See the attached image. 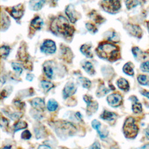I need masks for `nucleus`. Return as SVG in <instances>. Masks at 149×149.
Wrapping results in <instances>:
<instances>
[{"instance_id": "a18cd8bd", "label": "nucleus", "mask_w": 149, "mask_h": 149, "mask_svg": "<svg viewBox=\"0 0 149 149\" xmlns=\"http://www.w3.org/2000/svg\"><path fill=\"white\" fill-rule=\"evenodd\" d=\"M33 77H34V76L33 74H27V75L26 76L27 80H28L29 81H31L33 80Z\"/></svg>"}, {"instance_id": "423d86ee", "label": "nucleus", "mask_w": 149, "mask_h": 149, "mask_svg": "<svg viewBox=\"0 0 149 149\" xmlns=\"http://www.w3.org/2000/svg\"><path fill=\"white\" fill-rule=\"evenodd\" d=\"M56 49V44L51 40H45L41 47V51L47 54H54Z\"/></svg>"}, {"instance_id": "20e7f679", "label": "nucleus", "mask_w": 149, "mask_h": 149, "mask_svg": "<svg viewBox=\"0 0 149 149\" xmlns=\"http://www.w3.org/2000/svg\"><path fill=\"white\" fill-rule=\"evenodd\" d=\"M101 5L105 12L109 13H115L121 8L119 0H102Z\"/></svg>"}, {"instance_id": "aec40b11", "label": "nucleus", "mask_w": 149, "mask_h": 149, "mask_svg": "<svg viewBox=\"0 0 149 149\" xmlns=\"http://www.w3.org/2000/svg\"><path fill=\"white\" fill-rule=\"evenodd\" d=\"M132 65H133L131 62H127L125 63L123 67V72L128 76H133L134 73Z\"/></svg>"}, {"instance_id": "ddd939ff", "label": "nucleus", "mask_w": 149, "mask_h": 149, "mask_svg": "<svg viewBox=\"0 0 149 149\" xmlns=\"http://www.w3.org/2000/svg\"><path fill=\"white\" fill-rule=\"evenodd\" d=\"M132 101V111L134 113H139L142 112L141 104L137 98L135 96H132L130 98Z\"/></svg>"}, {"instance_id": "4be33fe9", "label": "nucleus", "mask_w": 149, "mask_h": 149, "mask_svg": "<svg viewBox=\"0 0 149 149\" xmlns=\"http://www.w3.org/2000/svg\"><path fill=\"white\" fill-rule=\"evenodd\" d=\"M83 68L86 70V72L90 75H93L95 73V69L93 67V65L90 62H85V63L83 66Z\"/></svg>"}, {"instance_id": "e433bc0d", "label": "nucleus", "mask_w": 149, "mask_h": 149, "mask_svg": "<svg viewBox=\"0 0 149 149\" xmlns=\"http://www.w3.org/2000/svg\"><path fill=\"white\" fill-rule=\"evenodd\" d=\"M91 15H93V18L94 19V21L97 23H98V24H101L102 22H103V20H104V18L101 16L100 15L98 14H95L94 15L93 13V14H91Z\"/></svg>"}, {"instance_id": "37998d69", "label": "nucleus", "mask_w": 149, "mask_h": 149, "mask_svg": "<svg viewBox=\"0 0 149 149\" xmlns=\"http://www.w3.org/2000/svg\"><path fill=\"white\" fill-rule=\"evenodd\" d=\"M37 149H52V148L47 145H41L38 147Z\"/></svg>"}, {"instance_id": "dca6fc26", "label": "nucleus", "mask_w": 149, "mask_h": 149, "mask_svg": "<svg viewBox=\"0 0 149 149\" xmlns=\"http://www.w3.org/2000/svg\"><path fill=\"white\" fill-rule=\"evenodd\" d=\"M43 25V20L39 16L34 17L31 22V26L36 30H40Z\"/></svg>"}, {"instance_id": "f8f14e48", "label": "nucleus", "mask_w": 149, "mask_h": 149, "mask_svg": "<svg viewBox=\"0 0 149 149\" xmlns=\"http://www.w3.org/2000/svg\"><path fill=\"white\" fill-rule=\"evenodd\" d=\"M31 105L34 108L39 111H43L45 108V103L43 99L40 98H35L31 101Z\"/></svg>"}, {"instance_id": "b1692460", "label": "nucleus", "mask_w": 149, "mask_h": 149, "mask_svg": "<svg viewBox=\"0 0 149 149\" xmlns=\"http://www.w3.org/2000/svg\"><path fill=\"white\" fill-rule=\"evenodd\" d=\"M10 51V48L8 46L3 45V46L1 47L0 52H1V57L2 58H4V59L6 58L8 56V55L9 54Z\"/></svg>"}, {"instance_id": "412c9836", "label": "nucleus", "mask_w": 149, "mask_h": 149, "mask_svg": "<svg viewBox=\"0 0 149 149\" xmlns=\"http://www.w3.org/2000/svg\"><path fill=\"white\" fill-rule=\"evenodd\" d=\"M139 83L143 86H149V76L145 74H139L137 76Z\"/></svg>"}, {"instance_id": "2f4dec72", "label": "nucleus", "mask_w": 149, "mask_h": 149, "mask_svg": "<svg viewBox=\"0 0 149 149\" xmlns=\"http://www.w3.org/2000/svg\"><path fill=\"white\" fill-rule=\"evenodd\" d=\"M108 40L110 41L118 42L119 41V37L116 32H112L108 37Z\"/></svg>"}, {"instance_id": "2eb2a0df", "label": "nucleus", "mask_w": 149, "mask_h": 149, "mask_svg": "<svg viewBox=\"0 0 149 149\" xmlns=\"http://www.w3.org/2000/svg\"><path fill=\"white\" fill-rule=\"evenodd\" d=\"M117 86L122 90L127 91L129 90L128 81L124 78H120L117 80Z\"/></svg>"}, {"instance_id": "bb28decb", "label": "nucleus", "mask_w": 149, "mask_h": 149, "mask_svg": "<svg viewBox=\"0 0 149 149\" xmlns=\"http://www.w3.org/2000/svg\"><path fill=\"white\" fill-rule=\"evenodd\" d=\"M58 103L54 100H49L47 104V108L50 111H55L58 108Z\"/></svg>"}, {"instance_id": "4468645a", "label": "nucleus", "mask_w": 149, "mask_h": 149, "mask_svg": "<svg viewBox=\"0 0 149 149\" xmlns=\"http://www.w3.org/2000/svg\"><path fill=\"white\" fill-rule=\"evenodd\" d=\"M132 52L134 57L137 59H144L147 57V55H145L146 53L143 52V51H141L138 47H133L132 49Z\"/></svg>"}, {"instance_id": "c03bdc74", "label": "nucleus", "mask_w": 149, "mask_h": 149, "mask_svg": "<svg viewBox=\"0 0 149 149\" xmlns=\"http://www.w3.org/2000/svg\"><path fill=\"white\" fill-rule=\"evenodd\" d=\"M142 95H143L144 96L146 97L147 98H148L149 99V91H146V90H144L143 91H141V93Z\"/></svg>"}, {"instance_id": "cd10ccee", "label": "nucleus", "mask_w": 149, "mask_h": 149, "mask_svg": "<svg viewBox=\"0 0 149 149\" xmlns=\"http://www.w3.org/2000/svg\"><path fill=\"white\" fill-rule=\"evenodd\" d=\"M79 81L81 84L82 86L86 88H89L91 86V81L86 77H80V78H79Z\"/></svg>"}, {"instance_id": "79ce46f5", "label": "nucleus", "mask_w": 149, "mask_h": 149, "mask_svg": "<svg viewBox=\"0 0 149 149\" xmlns=\"http://www.w3.org/2000/svg\"><path fill=\"white\" fill-rule=\"evenodd\" d=\"M144 134L147 140H149V126H148L144 130Z\"/></svg>"}, {"instance_id": "c9c22d12", "label": "nucleus", "mask_w": 149, "mask_h": 149, "mask_svg": "<svg viewBox=\"0 0 149 149\" xmlns=\"http://www.w3.org/2000/svg\"><path fill=\"white\" fill-rule=\"evenodd\" d=\"M91 125H92L94 129H95V130L97 131V132L98 133V134H100V133H101V132H100V126H101V123H100L99 121L97 120L96 119H94V120H93L92 121Z\"/></svg>"}, {"instance_id": "5701e85b", "label": "nucleus", "mask_w": 149, "mask_h": 149, "mask_svg": "<svg viewBox=\"0 0 149 149\" xmlns=\"http://www.w3.org/2000/svg\"><path fill=\"white\" fill-rule=\"evenodd\" d=\"M110 90H108V88H107L104 85H101L97 91V96L98 97H101L104 96L105 94H107V93H108Z\"/></svg>"}, {"instance_id": "72a5a7b5", "label": "nucleus", "mask_w": 149, "mask_h": 149, "mask_svg": "<svg viewBox=\"0 0 149 149\" xmlns=\"http://www.w3.org/2000/svg\"><path fill=\"white\" fill-rule=\"evenodd\" d=\"M86 27L89 31H90L93 33H95L98 31L96 27L91 23H87L86 24Z\"/></svg>"}, {"instance_id": "9b49d317", "label": "nucleus", "mask_w": 149, "mask_h": 149, "mask_svg": "<svg viewBox=\"0 0 149 149\" xmlns=\"http://www.w3.org/2000/svg\"><path fill=\"white\" fill-rule=\"evenodd\" d=\"M77 88L73 83L69 82L65 86L63 90V95L64 98H67L74 94L76 91Z\"/></svg>"}, {"instance_id": "9d476101", "label": "nucleus", "mask_w": 149, "mask_h": 149, "mask_svg": "<svg viewBox=\"0 0 149 149\" xmlns=\"http://www.w3.org/2000/svg\"><path fill=\"white\" fill-rule=\"evenodd\" d=\"M65 13L72 23H74L77 20L78 13L75 10L72 5L67 6L65 9Z\"/></svg>"}, {"instance_id": "09e8293b", "label": "nucleus", "mask_w": 149, "mask_h": 149, "mask_svg": "<svg viewBox=\"0 0 149 149\" xmlns=\"http://www.w3.org/2000/svg\"><path fill=\"white\" fill-rule=\"evenodd\" d=\"M11 148V146H5L3 148H2V149H10Z\"/></svg>"}, {"instance_id": "c85d7f7f", "label": "nucleus", "mask_w": 149, "mask_h": 149, "mask_svg": "<svg viewBox=\"0 0 149 149\" xmlns=\"http://www.w3.org/2000/svg\"><path fill=\"white\" fill-rule=\"evenodd\" d=\"M27 127V123L24 121H19L17 122L14 126V130L15 132L18 131L21 129H25Z\"/></svg>"}, {"instance_id": "7c9ffc66", "label": "nucleus", "mask_w": 149, "mask_h": 149, "mask_svg": "<svg viewBox=\"0 0 149 149\" xmlns=\"http://www.w3.org/2000/svg\"><path fill=\"white\" fill-rule=\"evenodd\" d=\"M10 24V20H9L8 16L6 15H2L1 16V27L2 28L7 29Z\"/></svg>"}, {"instance_id": "39448f33", "label": "nucleus", "mask_w": 149, "mask_h": 149, "mask_svg": "<svg viewBox=\"0 0 149 149\" xmlns=\"http://www.w3.org/2000/svg\"><path fill=\"white\" fill-rule=\"evenodd\" d=\"M126 29L131 36L138 38H141L142 37L143 31L139 25L127 24L126 26Z\"/></svg>"}, {"instance_id": "1a4fd4ad", "label": "nucleus", "mask_w": 149, "mask_h": 149, "mask_svg": "<svg viewBox=\"0 0 149 149\" xmlns=\"http://www.w3.org/2000/svg\"><path fill=\"white\" fill-rule=\"evenodd\" d=\"M8 12L13 18L18 20L20 19L23 15L24 8L23 5L19 4L11 8Z\"/></svg>"}, {"instance_id": "a211bd4d", "label": "nucleus", "mask_w": 149, "mask_h": 149, "mask_svg": "<svg viewBox=\"0 0 149 149\" xmlns=\"http://www.w3.org/2000/svg\"><path fill=\"white\" fill-rule=\"evenodd\" d=\"M45 1V0H38V1H37L36 0H31L30 5L33 10H38L41 9Z\"/></svg>"}, {"instance_id": "3c124183", "label": "nucleus", "mask_w": 149, "mask_h": 149, "mask_svg": "<svg viewBox=\"0 0 149 149\" xmlns=\"http://www.w3.org/2000/svg\"><path fill=\"white\" fill-rule=\"evenodd\" d=\"M111 149H119V148H117V147H111Z\"/></svg>"}, {"instance_id": "393cba45", "label": "nucleus", "mask_w": 149, "mask_h": 149, "mask_svg": "<svg viewBox=\"0 0 149 149\" xmlns=\"http://www.w3.org/2000/svg\"><path fill=\"white\" fill-rule=\"evenodd\" d=\"M139 0H126L125 4L127 9L135 8L139 4Z\"/></svg>"}, {"instance_id": "a19ab883", "label": "nucleus", "mask_w": 149, "mask_h": 149, "mask_svg": "<svg viewBox=\"0 0 149 149\" xmlns=\"http://www.w3.org/2000/svg\"><path fill=\"white\" fill-rule=\"evenodd\" d=\"M15 104L16 105V106H17V107H19L20 108H22L24 107V102H21V101H20L19 100L15 101Z\"/></svg>"}, {"instance_id": "f03ea898", "label": "nucleus", "mask_w": 149, "mask_h": 149, "mask_svg": "<svg viewBox=\"0 0 149 149\" xmlns=\"http://www.w3.org/2000/svg\"><path fill=\"white\" fill-rule=\"evenodd\" d=\"M96 53L99 57L109 61H115L120 58L119 48L113 44L102 42L96 49Z\"/></svg>"}, {"instance_id": "603ef678", "label": "nucleus", "mask_w": 149, "mask_h": 149, "mask_svg": "<svg viewBox=\"0 0 149 149\" xmlns=\"http://www.w3.org/2000/svg\"><path fill=\"white\" fill-rule=\"evenodd\" d=\"M55 1H58V0H55Z\"/></svg>"}, {"instance_id": "de8ad7c7", "label": "nucleus", "mask_w": 149, "mask_h": 149, "mask_svg": "<svg viewBox=\"0 0 149 149\" xmlns=\"http://www.w3.org/2000/svg\"><path fill=\"white\" fill-rule=\"evenodd\" d=\"M76 118H77V119L79 120V119H81V116L80 115V113L79 112H77L76 113Z\"/></svg>"}, {"instance_id": "49530a36", "label": "nucleus", "mask_w": 149, "mask_h": 149, "mask_svg": "<svg viewBox=\"0 0 149 149\" xmlns=\"http://www.w3.org/2000/svg\"><path fill=\"white\" fill-rule=\"evenodd\" d=\"M140 149H149V143L143 145L140 147Z\"/></svg>"}, {"instance_id": "4c0bfd02", "label": "nucleus", "mask_w": 149, "mask_h": 149, "mask_svg": "<svg viewBox=\"0 0 149 149\" xmlns=\"http://www.w3.org/2000/svg\"><path fill=\"white\" fill-rule=\"evenodd\" d=\"M31 136V134L30 133V132H29V130H26L24 131H23L22 133V138L23 139H24V140H29L30 139Z\"/></svg>"}, {"instance_id": "6e6552de", "label": "nucleus", "mask_w": 149, "mask_h": 149, "mask_svg": "<svg viewBox=\"0 0 149 149\" xmlns=\"http://www.w3.org/2000/svg\"><path fill=\"white\" fill-rule=\"evenodd\" d=\"M83 100L87 104V111L88 114L91 115L95 112V111L98 109V104L96 102L93 101L91 97L87 95H85L83 97Z\"/></svg>"}, {"instance_id": "ea45409f", "label": "nucleus", "mask_w": 149, "mask_h": 149, "mask_svg": "<svg viewBox=\"0 0 149 149\" xmlns=\"http://www.w3.org/2000/svg\"><path fill=\"white\" fill-rule=\"evenodd\" d=\"M8 121L4 118H1V126L2 127L3 126H8Z\"/></svg>"}, {"instance_id": "0eeeda50", "label": "nucleus", "mask_w": 149, "mask_h": 149, "mask_svg": "<svg viewBox=\"0 0 149 149\" xmlns=\"http://www.w3.org/2000/svg\"><path fill=\"white\" fill-rule=\"evenodd\" d=\"M107 100L109 105L113 107H117L122 104V97L120 94L114 93L109 95L107 98Z\"/></svg>"}, {"instance_id": "7ed1b4c3", "label": "nucleus", "mask_w": 149, "mask_h": 149, "mask_svg": "<svg viewBox=\"0 0 149 149\" xmlns=\"http://www.w3.org/2000/svg\"><path fill=\"white\" fill-rule=\"evenodd\" d=\"M123 130L126 138L134 139L137 135L139 129L135 123V120L132 117H128L125 121Z\"/></svg>"}, {"instance_id": "f3484780", "label": "nucleus", "mask_w": 149, "mask_h": 149, "mask_svg": "<svg viewBox=\"0 0 149 149\" xmlns=\"http://www.w3.org/2000/svg\"><path fill=\"white\" fill-rule=\"evenodd\" d=\"M80 50L81 52L86 57L91 58H93V55L91 51V46L88 44H83L81 46Z\"/></svg>"}, {"instance_id": "f257e3e1", "label": "nucleus", "mask_w": 149, "mask_h": 149, "mask_svg": "<svg viewBox=\"0 0 149 149\" xmlns=\"http://www.w3.org/2000/svg\"><path fill=\"white\" fill-rule=\"evenodd\" d=\"M51 30L55 34H61L68 37L72 36L74 32V27L62 16H59L53 20L51 24Z\"/></svg>"}, {"instance_id": "a878e982", "label": "nucleus", "mask_w": 149, "mask_h": 149, "mask_svg": "<svg viewBox=\"0 0 149 149\" xmlns=\"http://www.w3.org/2000/svg\"><path fill=\"white\" fill-rule=\"evenodd\" d=\"M41 86L43 88V89L45 90V92H48V91H49L52 88L54 87V84L48 81H46V80H42L41 82Z\"/></svg>"}, {"instance_id": "f704fd0d", "label": "nucleus", "mask_w": 149, "mask_h": 149, "mask_svg": "<svg viewBox=\"0 0 149 149\" xmlns=\"http://www.w3.org/2000/svg\"><path fill=\"white\" fill-rule=\"evenodd\" d=\"M12 68L15 70V71L17 73H19V74L22 73V72L23 71V69L19 63H16V62H13L12 63Z\"/></svg>"}, {"instance_id": "8fccbe9b", "label": "nucleus", "mask_w": 149, "mask_h": 149, "mask_svg": "<svg viewBox=\"0 0 149 149\" xmlns=\"http://www.w3.org/2000/svg\"><path fill=\"white\" fill-rule=\"evenodd\" d=\"M147 27L148 31V32H149V21H147Z\"/></svg>"}, {"instance_id": "c756f323", "label": "nucleus", "mask_w": 149, "mask_h": 149, "mask_svg": "<svg viewBox=\"0 0 149 149\" xmlns=\"http://www.w3.org/2000/svg\"><path fill=\"white\" fill-rule=\"evenodd\" d=\"M44 72L45 75L49 79H52L53 76V70L52 67L49 65H44Z\"/></svg>"}, {"instance_id": "6ab92c4d", "label": "nucleus", "mask_w": 149, "mask_h": 149, "mask_svg": "<svg viewBox=\"0 0 149 149\" xmlns=\"http://www.w3.org/2000/svg\"><path fill=\"white\" fill-rule=\"evenodd\" d=\"M101 118L104 120H113L116 118V114L107 111H104L103 113L101 115Z\"/></svg>"}, {"instance_id": "473e14b6", "label": "nucleus", "mask_w": 149, "mask_h": 149, "mask_svg": "<svg viewBox=\"0 0 149 149\" xmlns=\"http://www.w3.org/2000/svg\"><path fill=\"white\" fill-rule=\"evenodd\" d=\"M140 68L142 72H146V73H149V61L143 62L141 64Z\"/></svg>"}, {"instance_id": "58836bf2", "label": "nucleus", "mask_w": 149, "mask_h": 149, "mask_svg": "<svg viewBox=\"0 0 149 149\" xmlns=\"http://www.w3.org/2000/svg\"><path fill=\"white\" fill-rule=\"evenodd\" d=\"M90 149H101L100 143L98 141L94 142L93 145L91 146Z\"/></svg>"}]
</instances>
